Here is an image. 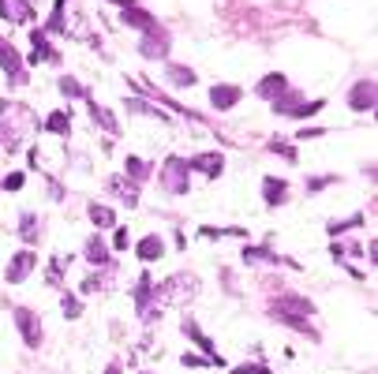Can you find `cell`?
<instances>
[{
	"label": "cell",
	"instance_id": "obj_11",
	"mask_svg": "<svg viewBox=\"0 0 378 374\" xmlns=\"http://www.w3.org/2000/svg\"><path fill=\"white\" fill-rule=\"evenodd\" d=\"M30 266H34V254H30V251L15 254V258H12V266H8V281H15V284H19L23 277L30 273Z\"/></svg>",
	"mask_w": 378,
	"mask_h": 374
},
{
	"label": "cell",
	"instance_id": "obj_19",
	"mask_svg": "<svg viewBox=\"0 0 378 374\" xmlns=\"http://www.w3.org/2000/svg\"><path fill=\"white\" fill-rule=\"evenodd\" d=\"M127 176H131V180H147L150 176V165L139 161V157H127Z\"/></svg>",
	"mask_w": 378,
	"mask_h": 374
},
{
	"label": "cell",
	"instance_id": "obj_4",
	"mask_svg": "<svg viewBox=\"0 0 378 374\" xmlns=\"http://www.w3.org/2000/svg\"><path fill=\"white\" fill-rule=\"evenodd\" d=\"M349 105L352 109H375V79H364V83H356L352 86V98H349Z\"/></svg>",
	"mask_w": 378,
	"mask_h": 374
},
{
	"label": "cell",
	"instance_id": "obj_7",
	"mask_svg": "<svg viewBox=\"0 0 378 374\" xmlns=\"http://www.w3.org/2000/svg\"><path fill=\"white\" fill-rule=\"evenodd\" d=\"M285 75H281V71H273V75H266L262 79L259 86H255V94H259V98H266V101H277L281 94H285Z\"/></svg>",
	"mask_w": 378,
	"mask_h": 374
},
{
	"label": "cell",
	"instance_id": "obj_24",
	"mask_svg": "<svg viewBox=\"0 0 378 374\" xmlns=\"http://www.w3.org/2000/svg\"><path fill=\"white\" fill-rule=\"evenodd\" d=\"M60 90L68 94V98H83V86H79L75 79H60Z\"/></svg>",
	"mask_w": 378,
	"mask_h": 374
},
{
	"label": "cell",
	"instance_id": "obj_9",
	"mask_svg": "<svg viewBox=\"0 0 378 374\" xmlns=\"http://www.w3.org/2000/svg\"><path fill=\"white\" fill-rule=\"evenodd\" d=\"M184 333H188V337H191V340H195V345H199V348H203V352H206V356H210V363H225V360H221V356H217V352H214V345H210V340H206V333H203V330H199V325H195V322H191V318H188V322H184Z\"/></svg>",
	"mask_w": 378,
	"mask_h": 374
},
{
	"label": "cell",
	"instance_id": "obj_17",
	"mask_svg": "<svg viewBox=\"0 0 378 374\" xmlns=\"http://www.w3.org/2000/svg\"><path fill=\"white\" fill-rule=\"evenodd\" d=\"M135 251H139V258H142V262H154L158 254H162V240H158V236H147V240H142Z\"/></svg>",
	"mask_w": 378,
	"mask_h": 374
},
{
	"label": "cell",
	"instance_id": "obj_26",
	"mask_svg": "<svg viewBox=\"0 0 378 374\" xmlns=\"http://www.w3.org/2000/svg\"><path fill=\"white\" fill-rule=\"evenodd\" d=\"M232 374H270V371L262 367V363H247V367H236Z\"/></svg>",
	"mask_w": 378,
	"mask_h": 374
},
{
	"label": "cell",
	"instance_id": "obj_16",
	"mask_svg": "<svg viewBox=\"0 0 378 374\" xmlns=\"http://www.w3.org/2000/svg\"><path fill=\"white\" fill-rule=\"evenodd\" d=\"M90 221H94L98 228H112V225H116V213H112L109 206H98V202H94V206H90Z\"/></svg>",
	"mask_w": 378,
	"mask_h": 374
},
{
	"label": "cell",
	"instance_id": "obj_6",
	"mask_svg": "<svg viewBox=\"0 0 378 374\" xmlns=\"http://www.w3.org/2000/svg\"><path fill=\"white\" fill-rule=\"evenodd\" d=\"M240 98H244V94H240V86H232V83H217L214 90H210L214 109H232Z\"/></svg>",
	"mask_w": 378,
	"mask_h": 374
},
{
	"label": "cell",
	"instance_id": "obj_18",
	"mask_svg": "<svg viewBox=\"0 0 378 374\" xmlns=\"http://www.w3.org/2000/svg\"><path fill=\"white\" fill-rule=\"evenodd\" d=\"M109 187L116 191V195L124 198L127 206H135V202H139V191H135V187H127V180H109Z\"/></svg>",
	"mask_w": 378,
	"mask_h": 374
},
{
	"label": "cell",
	"instance_id": "obj_14",
	"mask_svg": "<svg viewBox=\"0 0 378 374\" xmlns=\"http://www.w3.org/2000/svg\"><path fill=\"white\" fill-rule=\"evenodd\" d=\"M262 191H266V202H270V206H281V202L288 198L285 180H277V176H270V180H266V187H262Z\"/></svg>",
	"mask_w": 378,
	"mask_h": 374
},
{
	"label": "cell",
	"instance_id": "obj_15",
	"mask_svg": "<svg viewBox=\"0 0 378 374\" xmlns=\"http://www.w3.org/2000/svg\"><path fill=\"white\" fill-rule=\"evenodd\" d=\"M86 258H90L94 266H105V262H109L105 240H98V236H94V240H86Z\"/></svg>",
	"mask_w": 378,
	"mask_h": 374
},
{
	"label": "cell",
	"instance_id": "obj_22",
	"mask_svg": "<svg viewBox=\"0 0 378 374\" xmlns=\"http://www.w3.org/2000/svg\"><path fill=\"white\" fill-rule=\"evenodd\" d=\"M90 113H94V120L105 127V131H116V120H112V113H105L101 105H90Z\"/></svg>",
	"mask_w": 378,
	"mask_h": 374
},
{
	"label": "cell",
	"instance_id": "obj_5",
	"mask_svg": "<svg viewBox=\"0 0 378 374\" xmlns=\"http://www.w3.org/2000/svg\"><path fill=\"white\" fill-rule=\"evenodd\" d=\"M0 15L12 23H30L34 19V8L27 4V0H0Z\"/></svg>",
	"mask_w": 378,
	"mask_h": 374
},
{
	"label": "cell",
	"instance_id": "obj_1",
	"mask_svg": "<svg viewBox=\"0 0 378 374\" xmlns=\"http://www.w3.org/2000/svg\"><path fill=\"white\" fill-rule=\"evenodd\" d=\"M311 311H315V307H311L303 296H281L277 307H273V318H281V322H292L296 330H307V325H303V315H311Z\"/></svg>",
	"mask_w": 378,
	"mask_h": 374
},
{
	"label": "cell",
	"instance_id": "obj_3",
	"mask_svg": "<svg viewBox=\"0 0 378 374\" xmlns=\"http://www.w3.org/2000/svg\"><path fill=\"white\" fill-rule=\"evenodd\" d=\"M15 322H19V330H23V340H27L30 348H38L42 345V322L34 318V311H27V307H19L15 311Z\"/></svg>",
	"mask_w": 378,
	"mask_h": 374
},
{
	"label": "cell",
	"instance_id": "obj_12",
	"mask_svg": "<svg viewBox=\"0 0 378 374\" xmlns=\"http://www.w3.org/2000/svg\"><path fill=\"white\" fill-rule=\"evenodd\" d=\"M124 23H127V27H139V30H147V34H150V30H158L154 15H150V12H139V8H127V12H124Z\"/></svg>",
	"mask_w": 378,
	"mask_h": 374
},
{
	"label": "cell",
	"instance_id": "obj_25",
	"mask_svg": "<svg viewBox=\"0 0 378 374\" xmlns=\"http://www.w3.org/2000/svg\"><path fill=\"white\" fill-rule=\"evenodd\" d=\"M64 315H68V318H79V315H83V304H79V299H64Z\"/></svg>",
	"mask_w": 378,
	"mask_h": 374
},
{
	"label": "cell",
	"instance_id": "obj_21",
	"mask_svg": "<svg viewBox=\"0 0 378 374\" xmlns=\"http://www.w3.org/2000/svg\"><path fill=\"white\" fill-rule=\"evenodd\" d=\"M23 240H27V243L38 240V221H34V213H23Z\"/></svg>",
	"mask_w": 378,
	"mask_h": 374
},
{
	"label": "cell",
	"instance_id": "obj_27",
	"mask_svg": "<svg viewBox=\"0 0 378 374\" xmlns=\"http://www.w3.org/2000/svg\"><path fill=\"white\" fill-rule=\"evenodd\" d=\"M23 187V172H12V176L4 180V191H19Z\"/></svg>",
	"mask_w": 378,
	"mask_h": 374
},
{
	"label": "cell",
	"instance_id": "obj_13",
	"mask_svg": "<svg viewBox=\"0 0 378 374\" xmlns=\"http://www.w3.org/2000/svg\"><path fill=\"white\" fill-rule=\"evenodd\" d=\"M188 169H203L206 176H221L225 161H221V154H210V157H191V161H188Z\"/></svg>",
	"mask_w": 378,
	"mask_h": 374
},
{
	"label": "cell",
	"instance_id": "obj_31",
	"mask_svg": "<svg viewBox=\"0 0 378 374\" xmlns=\"http://www.w3.org/2000/svg\"><path fill=\"white\" fill-rule=\"evenodd\" d=\"M105 374H124V371H120V363H109V371Z\"/></svg>",
	"mask_w": 378,
	"mask_h": 374
},
{
	"label": "cell",
	"instance_id": "obj_30",
	"mask_svg": "<svg viewBox=\"0 0 378 374\" xmlns=\"http://www.w3.org/2000/svg\"><path fill=\"white\" fill-rule=\"evenodd\" d=\"M112 4H120V8L127 12V8H135V0H112Z\"/></svg>",
	"mask_w": 378,
	"mask_h": 374
},
{
	"label": "cell",
	"instance_id": "obj_20",
	"mask_svg": "<svg viewBox=\"0 0 378 374\" xmlns=\"http://www.w3.org/2000/svg\"><path fill=\"white\" fill-rule=\"evenodd\" d=\"M168 79H173L176 86H191V83H195V71H188V68H176V64H173V68H168Z\"/></svg>",
	"mask_w": 378,
	"mask_h": 374
},
{
	"label": "cell",
	"instance_id": "obj_10",
	"mask_svg": "<svg viewBox=\"0 0 378 374\" xmlns=\"http://www.w3.org/2000/svg\"><path fill=\"white\" fill-rule=\"evenodd\" d=\"M0 68H4L8 75L23 79V60H19V53H15L8 42H0Z\"/></svg>",
	"mask_w": 378,
	"mask_h": 374
},
{
	"label": "cell",
	"instance_id": "obj_8",
	"mask_svg": "<svg viewBox=\"0 0 378 374\" xmlns=\"http://www.w3.org/2000/svg\"><path fill=\"white\" fill-rule=\"evenodd\" d=\"M139 49H142V57H165V53H168V38L162 34V30H150V34L142 38Z\"/></svg>",
	"mask_w": 378,
	"mask_h": 374
},
{
	"label": "cell",
	"instance_id": "obj_2",
	"mask_svg": "<svg viewBox=\"0 0 378 374\" xmlns=\"http://www.w3.org/2000/svg\"><path fill=\"white\" fill-rule=\"evenodd\" d=\"M165 187L173 195H184L188 191V157H168L165 161Z\"/></svg>",
	"mask_w": 378,
	"mask_h": 374
},
{
	"label": "cell",
	"instance_id": "obj_28",
	"mask_svg": "<svg viewBox=\"0 0 378 374\" xmlns=\"http://www.w3.org/2000/svg\"><path fill=\"white\" fill-rule=\"evenodd\" d=\"M112 248H131V243H127V228H116V240H112Z\"/></svg>",
	"mask_w": 378,
	"mask_h": 374
},
{
	"label": "cell",
	"instance_id": "obj_29",
	"mask_svg": "<svg viewBox=\"0 0 378 374\" xmlns=\"http://www.w3.org/2000/svg\"><path fill=\"white\" fill-rule=\"evenodd\" d=\"M184 363H188V367H206L203 356H184Z\"/></svg>",
	"mask_w": 378,
	"mask_h": 374
},
{
	"label": "cell",
	"instance_id": "obj_23",
	"mask_svg": "<svg viewBox=\"0 0 378 374\" xmlns=\"http://www.w3.org/2000/svg\"><path fill=\"white\" fill-rule=\"evenodd\" d=\"M45 127H49L53 135H64V131H68V116H64V113H53V116H49V124H45Z\"/></svg>",
	"mask_w": 378,
	"mask_h": 374
}]
</instances>
